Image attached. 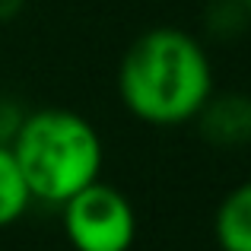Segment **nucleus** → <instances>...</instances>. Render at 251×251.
<instances>
[{
    "instance_id": "4",
    "label": "nucleus",
    "mask_w": 251,
    "mask_h": 251,
    "mask_svg": "<svg viewBox=\"0 0 251 251\" xmlns=\"http://www.w3.org/2000/svg\"><path fill=\"white\" fill-rule=\"evenodd\" d=\"M191 121H197V134L207 147L226 150V153L245 150L251 143V96L213 89Z\"/></svg>"
},
{
    "instance_id": "3",
    "label": "nucleus",
    "mask_w": 251,
    "mask_h": 251,
    "mask_svg": "<svg viewBox=\"0 0 251 251\" xmlns=\"http://www.w3.org/2000/svg\"><path fill=\"white\" fill-rule=\"evenodd\" d=\"M64 235L74 251H130L137 239V213L127 194L102 181L86 184L61 203Z\"/></svg>"
},
{
    "instance_id": "1",
    "label": "nucleus",
    "mask_w": 251,
    "mask_h": 251,
    "mask_svg": "<svg viewBox=\"0 0 251 251\" xmlns=\"http://www.w3.org/2000/svg\"><path fill=\"white\" fill-rule=\"evenodd\" d=\"M213 92V67L194 35L156 25L134 38L118 67V96L143 124L172 127L197 115Z\"/></svg>"
},
{
    "instance_id": "5",
    "label": "nucleus",
    "mask_w": 251,
    "mask_h": 251,
    "mask_svg": "<svg viewBox=\"0 0 251 251\" xmlns=\"http://www.w3.org/2000/svg\"><path fill=\"white\" fill-rule=\"evenodd\" d=\"M213 235L223 251H251V181L232 188L220 201Z\"/></svg>"
},
{
    "instance_id": "2",
    "label": "nucleus",
    "mask_w": 251,
    "mask_h": 251,
    "mask_svg": "<svg viewBox=\"0 0 251 251\" xmlns=\"http://www.w3.org/2000/svg\"><path fill=\"white\" fill-rule=\"evenodd\" d=\"M10 150L25 178L32 201L61 207L67 197L99 181L102 137L83 115L67 108H42L23 118Z\"/></svg>"
},
{
    "instance_id": "8",
    "label": "nucleus",
    "mask_w": 251,
    "mask_h": 251,
    "mask_svg": "<svg viewBox=\"0 0 251 251\" xmlns=\"http://www.w3.org/2000/svg\"><path fill=\"white\" fill-rule=\"evenodd\" d=\"M23 111H19V105L13 102V99H3L0 96V143L3 147H10L13 134L19 130V124H23Z\"/></svg>"
},
{
    "instance_id": "6",
    "label": "nucleus",
    "mask_w": 251,
    "mask_h": 251,
    "mask_svg": "<svg viewBox=\"0 0 251 251\" xmlns=\"http://www.w3.org/2000/svg\"><path fill=\"white\" fill-rule=\"evenodd\" d=\"M29 207H32V194L16 166V156H13L10 147L0 143V229L13 226L19 216H25Z\"/></svg>"
},
{
    "instance_id": "10",
    "label": "nucleus",
    "mask_w": 251,
    "mask_h": 251,
    "mask_svg": "<svg viewBox=\"0 0 251 251\" xmlns=\"http://www.w3.org/2000/svg\"><path fill=\"white\" fill-rule=\"evenodd\" d=\"M242 3H248V10H251V0H242Z\"/></svg>"
},
{
    "instance_id": "7",
    "label": "nucleus",
    "mask_w": 251,
    "mask_h": 251,
    "mask_svg": "<svg viewBox=\"0 0 251 251\" xmlns=\"http://www.w3.org/2000/svg\"><path fill=\"white\" fill-rule=\"evenodd\" d=\"M251 19V10L248 3H242V0H216L213 6H210L207 13V23H210V32L213 35H235V32H242L248 25Z\"/></svg>"
},
{
    "instance_id": "9",
    "label": "nucleus",
    "mask_w": 251,
    "mask_h": 251,
    "mask_svg": "<svg viewBox=\"0 0 251 251\" xmlns=\"http://www.w3.org/2000/svg\"><path fill=\"white\" fill-rule=\"evenodd\" d=\"M25 0H0V25L3 23H13V19L23 13Z\"/></svg>"
}]
</instances>
